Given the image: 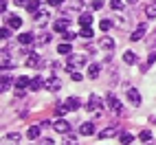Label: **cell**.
Wrapping results in <instances>:
<instances>
[{
    "label": "cell",
    "instance_id": "1",
    "mask_svg": "<svg viewBox=\"0 0 156 145\" xmlns=\"http://www.w3.org/2000/svg\"><path fill=\"white\" fill-rule=\"evenodd\" d=\"M51 126H53V130L59 132V134H68V132H70V123L64 121V119H57V121L51 123Z\"/></svg>",
    "mask_w": 156,
    "mask_h": 145
},
{
    "label": "cell",
    "instance_id": "2",
    "mask_svg": "<svg viewBox=\"0 0 156 145\" xmlns=\"http://www.w3.org/2000/svg\"><path fill=\"white\" fill-rule=\"evenodd\" d=\"M86 108H88V112H95V115H99V110H101V99H99L97 95H90Z\"/></svg>",
    "mask_w": 156,
    "mask_h": 145
},
{
    "label": "cell",
    "instance_id": "3",
    "mask_svg": "<svg viewBox=\"0 0 156 145\" xmlns=\"http://www.w3.org/2000/svg\"><path fill=\"white\" fill-rule=\"evenodd\" d=\"M106 106L112 110V112H123V106H121V101L114 97V95H108L106 97Z\"/></svg>",
    "mask_w": 156,
    "mask_h": 145
},
{
    "label": "cell",
    "instance_id": "4",
    "mask_svg": "<svg viewBox=\"0 0 156 145\" xmlns=\"http://www.w3.org/2000/svg\"><path fill=\"white\" fill-rule=\"evenodd\" d=\"M126 95H128V101L134 103V106H139V103H141V95H139V90L134 88V86L126 88Z\"/></svg>",
    "mask_w": 156,
    "mask_h": 145
},
{
    "label": "cell",
    "instance_id": "5",
    "mask_svg": "<svg viewBox=\"0 0 156 145\" xmlns=\"http://www.w3.org/2000/svg\"><path fill=\"white\" fill-rule=\"evenodd\" d=\"M145 33H147V24H139L136 29H134V33L130 35V40H132V42H139Z\"/></svg>",
    "mask_w": 156,
    "mask_h": 145
},
{
    "label": "cell",
    "instance_id": "6",
    "mask_svg": "<svg viewBox=\"0 0 156 145\" xmlns=\"http://www.w3.org/2000/svg\"><path fill=\"white\" fill-rule=\"evenodd\" d=\"M68 22H70L68 18H59V20H55V24H53L55 33H64V31H68Z\"/></svg>",
    "mask_w": 156,
    "mask_h": 145
},
{
    "label": "cell",
    "instance_id": "7",
    "mask_svg": "<svg viewBox=\"0 0 156 145\" xmlns=\"http://www.w3.org/2000/svg\"><path fill=\"white\" fill-rule=\"evenodd\" d=\"M68 57V68H73V66H84L86 64V57L84 55H66Z\"/></svg>",
    "mask_w": 156,
    "mask_h": 145
},
{
    "label": "cell",
    "instance_id": "8",
    "mask_svg": "<svg viewBox=\"0 0 156 145\" xmlns=\"http://www.w3.org/2000/svg\"><path fill=\"white\" fill-rule=\"evenodd\" d=\"M18 143H20V134H18V132L7 134V136H5V141H2V145H18Z\"/></svg>",
    "mask_w": 156,
    "mask_h": 145
},
{
    "label": "cell",
    "instance_id": "9",
    "mask_svg": "<svg viewBox=\"0 0 156 145\" xmlns=\"http://www.w3.org/2000/svg\"><path fill=\"white\" fill-rule=\"evenodd\" d=\"M46 88H48L51 92H57V90L62 88V81H59L57 77H51V79L46 81Z\"/></svg>",
    "mask_w": 156,
    "mask_h": 145
},
{
    "label": "cell",
    "instance_id": "10",
    "mask_svg": "<svg viewBox=\"0 0 156 145\" xmlns=\"http://www.w3.org/2000/svg\"><path fill=\"white\" fill-rule=\"evenodd\" d=\"M79 132L84 134V136H92V134H95V123H81Z\"/></svg>",
    "mask_w": 156,
    "mask_h": 145
},
{
    "label": "cell",
    "instance_id": "11",
    "mask_svg": "<svg viewBox=\"0 0 156 145\" xmlns=\"http://www.w3.org/2000/svg\"><path fill=\"white\" fill-rule=\"evenodd\" d=\"M99 46H101V48H106V51H110V53H112V48H114V40L106 35V37H101V40H99Z\"/></svg>",
    "mask_w": 156,
    "mask_h": 145
},
{
    "label": "cell",
    "instance_id": "12",
    "mask_svg": "<svg viewBox=\"0 0 156 145\" xmlns=\"http://www.w3.org/2000/svg\"><path fill=\"white\" fill-rule=\"evenodd\" d=\"M40 55H35V53H31V55H27V66L29 68H35V66H40Z\"/></svg>",
    "mask_w": 156,
    "mask_h": 145
},
{
    "label": "cell",
    "instance_id": "13",
    "mask_svg": "<svg viewBox=\"0 0 156 145\" xmlns=\"http://www.w3.org/2000/svg\"><path fill=\"white\" fill-rule=\"evenodd\" d=\"M139 139L143 141V145H154V139H152V132H150V130H143V132L139 134Z\"/></svg>",
    "mask_w": 156,
    "mask_h": 145
},
{
    "label": "cell",
    "instance_id": "14",
    "mask_svg": "<svg viewBox=\"0 0 156 145\" xmlns=\"http://www.w3.org/2000/svg\"><path fill=\"white\" fill-rule=\"evenodd\" d=\"M0 88H2V92L11 88V75H9V72H2V79H0Z\"/></svg>",
    "mask_w": 156,
    "mask_h": 145
},
{
    "label": "cell",
    "instance_id": "15",
    "mask_svg": "<svg viewBox=\"0 0 156 145\" xmlns=\"http://www.w3.org/2000/svg\"><path fill=\"white\" fill-rule=\"evenodd\" d=\"M29 84H31V79H29V77H18V79H16V88H18V92H22Z\"/></svg>",
    "mask_w": 156,
    "mask_h": 145
},
{
    "label": "cell",
    "instance_id": "16",
    "mask_svg": "<svg viewBox=\"0 0 156 145\" xmlns=\"http://www.w3.org/2000/svg\"><path fill=\"white\" fill-rule=\"evenodd\" d=\"M44 86H46V81L42 77H33V79H31V88H33V90H42Z\"/></svg>",
    "mask_w": 156,
    "mask_h": 145
},
{
    "label": "cell",
    "instance_id": "17",
    "mask_svg": "<svg viewBox=\"0 0 156 145\" xmlns=\"http://www.w3.org/2000/svg\"><path fill=\"white\" fill-rule=\"evenodd\" d=\"M99 68H101L99 64H90V66H88V77H90V79H97V77H99Z\"/></svg>",
    "mask_w": 156,
    "mask_h": 145
},
{
    "label": "cell",
    "instance_id": "18",
    "mask_svg": "<svg viewBox=\"0 0 156 145\" xmlns=\"http://www.w3.org/2000/svg\"><path fill=\"white\" fill-rule=\"evenodd\" d=\"M64 103H66V108H68V110H77V108H79V103H81V101H79L77 97H70V99H66Z\"/></svg>",
    "mask_w": 156,
    "mask_h": 145
},
{
    "label": "cell",
    "instance_id": "19",
    "mask_svg": "<svg viewBox=\"0 0 156 145\" xmlns=\"http://www.w3.org/2000/svg\"><path fill=\"white\" fill-rule=\"evenodd\" d=\"M27 136H29L31 141H35V139L40 136V126H31V128H29V132H27Z\"/></svg>",
    "mask_w": 156,
    "mask_h": 145
},
{
    "label": "cell",
    "instance_id": "20",
    "mask_svg": "<svg viewBox=\"0 0 156 145\" xmlns=\"http://www.w3.org/2000/svg\"><path fill=\"white\" fill-rule=\"evenodd\" d=\"M123 62H126V64H134V62H136V53H134V51L123 53Z\"/></svg>",
    "mask_w": 156,
    "mask_h": 145
},
{
    "label": "cell",
    "instance_id": "21",
    "mask_svg": "<svg viewBox=\"0 0 156 145\" xmlns=\"http://www.w3.org/2000/svg\"><path fill=\"white\" fill-rule=\"evenodd\" d=\"M9 27H11V29H20V27H22V18L11 16V18H9Z\"/></svg>",
    "mask_w": 156,
    "mask_h": 145
},
{
    "label": "cell",
    "instance_id": "22",
    "mask_svg": "<svg viewBox=\"0 0 156 145\" xmlns=\"http://www.w3.org/2000/svg\"><path fill=\"white\" fill-rule=\"evenodd\" d=\"M79 24H81V27H90V24H92V16H90V13L79 16Z\"/></svg>",
    "mask_w": 156,
    "mask_h": 145
},
{
    "label": "cell",
    "instance_id": "23",
    "mask_svg": "<svg viewBox=\"0 0 156 145\" xmlns=\"http://www.w3.org/2000/svg\"><path fill=\"white\" fill-rule=\"evenodd\" d=\"M119 141H121L123 145H130V143L134 141V136H132L130 132H121V136H119Z\"/></svg>",
    "mask_w": 156,
    "mask_h": 145
},
{
    "label": "cell",
    "instance_id": "24",
    "mask_svg": "<svg viewBox=\"0 0 156 145\" xmlns=\"http://www.w3.org/2000/svg\"><path fill=\"white\" fill-rule=\"evenodd\" d=\"M18 40H20V44H31L35 37H33V33H22V35H20Z\"/></svg>",
    "mask_w": 156,
    "mask_h": 145
},
{
    "label": "cell",
    "instance_id": "25",
    "mask_svg": "<svg viewBox=\"0 0 156 145\" xmlns=\"http://www.w3.org/2000/svg\"><path fill=\"white\" fill-rule=\"evenodd\" d=\"M114 132H117V128H114V126H112V128H106V130L99 132V139H108V136H112Z\"/></svg>",
    "mask_w": 156,
    "mask_h": 145
},
{
    "label": "cell",
    "instance_id": "26",
    "mask_svg": "<svg viewBox=\"0 0 156 145\" xmlns=\"http://www.w3.org/2000/svg\"><path fill=\"white\" fill-rule=\"evenodd\" d=\"M46 16H48L46 11H37V13H35V22H37V24H46V20H48Z\"/></svg>",
    "mask_w": 156,
    "mask_h": 145
},
{
    "label": "cell",
    "instance_id": "27",
    "mask_svg": "<svg viewBox=\"0 0 156 145\" xmlns=\"http://www.w3.org/2000/svg\"><path fill=\"white\" fill-rule=\"evenodd\" d=\"M154 62H156V51H152V53H150L147 62H145V64H143V70H147V68H152V64H154Z\"/></svg>",
    "mask_w": 156,
    "mask_h": 145
},
{
    "label": "cell",
    "instance_id": "28",
    "mask_svg": "<svg viewBox=\"0 0 156 145\" xmlns=\"http://www.w3.org/2000/svg\"><path fill=\"white\" fill-rule=\"evenodd\" d=\"M27 9H29V13H37L40 11V0H31Z\"/></svg>",
    "mask_w": 156,
    "mask_h": 145
},
{
    "label": "cell",
    "instance_id": "29",
    "mask_svg": "<svg viewBox=\"0 0 156 145\" xmlns=\"http://www.w3.org/2000/svg\"><path fill=\"white\" fill-rule=\"evenodd\" d=\"M57 53H59V55H70V44H68V42H66V44H59V46H57Z\"/></svg>",
    "mask_w": 156,
    "mask_h": 145
},
{
    "label": "cell",
    "instance_id": "30",
    "mask_svg": "<svg viewBox=\"0 0 156 145\" xmlns=\"http://www.w3.org/2000/svg\"><path fill=\"white\" fill-rule=\"evenodd\" d=\"M145 13H147V18H156V5H147L145 7Z\"/></svg>",
    "mask_w": 156,
    "mask_h": 145
},
{
    "label": "cell",
    "instance_id": "31",
    "mask_svg": "<svg viewBox=\"0 0 156 145\" xmlns=\"http://www.w3.org/2000/svg\"><path fill=\"white\" fill-rule=\"evenodd\" d=\"M79 35H81V37H92V29H90V27H81Z\"/></svg>",
    "mask_w": 156,
    "mask_h": 145
},
{
    "label": "cell",
    "instance_id": "32",
    "mask_svg": "<svg viewBox=\"0 0 156 145\" xmlns=\"http://www.w3.org/2000/svg\"><path fill=\"white\" fill-rule=\"evenodd\" d=\"M37 42H40V44H48V42H51V33H42V35H37Z\"/></svg>",
    "mask_w": 156,
    "mask_h": 145
},
{
    "label": "cell",
    "instance_id": "33",
    "mask_svg": "<svg viewBox=\"0 0 156 145\" xmlns=\"http://www.w3.org/2000/svg\"><path fill=\"white\" fill-rule=\"evenodd\" d=\"M110 7L114 11H119V9H123V0H110Z\"/></svg>",
    "mask_w": 156,
    "mask_h": 145
},
{
    "label": "cell",
    "instance_id": "34",
    "mask_svg": "<svg viewBox=\"0 0 156 145\" xmlns=\"http://www.w3.org/2000/svg\"><path fill=\"white\" fill-rule=\"evenodd\" d=\"M75 35H77V33H73V31H64V33H62V37H64L66 42H70V40H75Z\"/></svg>",
    "mask_w": 156,
    "mask_h": 145
},
{
    "label": "cell",
    "instance_id": "35",
    "mask_svg": "<svg viewBox=\"0 0 156 145\" xmlns=\"http://www.w3.org/2000/svg\"><path fill=\"white\" fill-rule=\"evenodd\" d=\"M9 35H11V27H9V29H5V27L0 29V37H2V40H7Z\"/></svg>",
    "mask_w": 156,
    "mask_h": 145
},
{
    "label": "cell",
    "instance_id": "36",
    "mask_svg": "<svg viewBox=\"0 0 156 145\" xmlns=\"http://www.w3.org/2000/svg\"><path fill=\"white\" fill-rule=\"evenodd\" d=\"M70 79H73V81H81V72H77V70H70Z\"/></svg>",
    "mask_w": 156,
    "mask_h": 145
},
{
    "label": "cell",
    "instance_id": "37",
    "mask_svg": "<svg viewBox=\"0 0 156 145\" xmlns=\"http://www.w3.org/2000/svg\"><path fill=\"white\" fill-rule=\"evenodd\" d=\"M99 27H101V31H108V29L112 27V22H110V20H101V24H99Z\"/></svg>",
    "mask_w": 156,
    "mask_h": 145
},
{
    "label": "cell",
    "instance_id": "38",
    "mask_svg": "<svg viewBox=\"0 0 156 145\" xmlns=\"http://www.w3.org/2000/svg\"><path fill=\"white\" fill-rule=\"evenodd\" d=\"M90 7L97 11V9H101V7H103V0H92V5H90Z\"/></svg>",
    "mask_w": 156,
    "mask_h": 145
},
{
    "label": "cell",
    "instance_id": "39",
    "mask_svg": "<svg viewBox=\"0 0 156 145\" xmlns=\"http://www.w3.org/2000/svg\"><path fill=\"white\" fill-rule=\"evenodd\" d=\"M81 5H84L81 0H73V2H70V9H81Z\"/></svg>",
    "mask_w": 156,
    "mask_h": 145
},
{
    "label": "cell",
    "instance_id": "40",
    "mask_svg": "<svg viewBox=\"0 0 156 145\" xmlns=\"http://www.w3.org/2000/svg\"><path fill=\"white\" fill-rule=\"evenodd\" d=\"M55 110H57V115H66V112H68V108H66V103H64V106H57Z\"/></svg>",
    "mask_w": 156,
    "mask_h": 145
},
{
    "label": "cell",
    "instance_id": "41",
    "mask_svg": "<svg viewBox=\"0 0 156 145\" xmlns=\"http://www.w3.org/2000/svg\"><path fill=\"white\" fill-rule=\"evenodd\" d=\"M29 2H31V0H16L18 7H29Z\"/></svg>",
    "mask_w": 156,
    "mask_h": 145
},
{
    "label": "cell",
    "instance_id": "42",
    "mask_svg": "<svg viewBox=\"0 0 156 145\" xmlns=\"http://www.w3.org/2000/svg\"><path fill=\"white\" fill-rule=\"evenodd\" d=\"M40 145H53V139H42V141H40Z\"/></svg>",
    "mask_w": 156,
    "mask_h": 145
},
{
    "label": "cell",
    "instance_id": "43",
    "mask_svg": "<svg viewBox=\"0 0 156 145\" xmlns=\"http://www.w3.org/2000/svg\"><path fill=\"white\" fill-rule=\"evenodd\" d=\"M64 0H48V5H53V7H57V5H62Z\"/></svg>",
    "mask_w": 156,
    "mask_h": 145
},
{
    "label": "cell",
    "instance_id": "44",
    "mask_svg": "<svg viewBox=\"0 0 156 145\" xmlns=\"http://www.w3.org/2000/svg\"><path fill=\"white\" fill-rule=\"evenodd\" d=\"M0 11H2V13L7 11V0H2V2H0Z\"/></svg>",
    "mask_w": 156,
    "mask_h": 145
},
{
    "label": "cell",
    "instance_id": "45",
    "mask_svg": "<svg viewBox=\"0 0 156 145\" xmlns=\"http://www.w3.org/2000/svg\"><path fill=\"white\" fill-rule=\"evenodd\" d=\"M64 145H75V143H73L70 139H66V141H64Z\"/></svg>",
    "mask_w": 156,
    "mask_h": 145
},
{
    "label": "cell",
    "instance_id": "46",
    "mask_svg": "<svg viewBox=\"0 0 156 145\" xmlns=\"http://www.w3.org/2000/svg\"><path fill=\"white\" fill-rule=\"evenodd\" d=\"M128 2H130V5H134V2H136V0H128Z\"/></svg>",
    "mask_w": 156,
    "mask_h": 145
}]
</instances>
